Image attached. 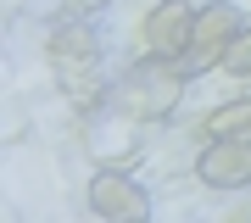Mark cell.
Returning <instances> with one entry per match:
<instances>
[{"instance_id":"obj_8","label":"cell","mask_w":251,"mask_h":223,"mask_svg":"<svg viewBox=\"0 0 251 223\" xmlns=\"http://www.w3.org/2000/svg\"><path fill=\"white\" fill-rule=\"evenodd\" d=\"M224 67H229V73H240V78H251V28H240V34H234L229 56H224Z\"/></svg>"},{"instance_id":"obj_4","label":"cell","mask_w":251,"mask_h":223,"mask_svg":"<svg viewBox=\"0 0 251 223\" xmlns=\"http://www.w3.org/2000/svg\"><path fill=\"white\" fill-rule=\"evenodd\" d=\"M190 28H196V6L190 0H156L140 23V50L162 56V62H179L184 45H190Z\"/></svg>"},{"instance_id":"obj_1","label":"cell","mask_w":251,"mask_h":223,"mask_svg":"<svg viewBox=\"0 0 251 223\" xmlns=\"http://www.w3.org/2000/svg\"><path fill=\"white\" fill-rule=\"evenodd\" d=\"M50 67H56V78L67 84L73 100H90L100 89V45H95V28L84 17L56 23V34H50Z\"/></svg>"},{"instance_id":"obj_5","label":"cell","mask_w":251,"mask_h":223,"mask_svg":"<svg viewBox=\"0 0 251 223\" xmlns=\"http://www.w3.org/2000/svg\"><path fill=\"white\" fill-rule=\"evenodd\" d=\"M90 206L106 223H140V218H151V196H145V184L140 178H128V173H117V168H100L90 178Z\"/></svg>"},{"instance_id":"obj_9","label":"cell","mask_w":251,"mask_h":223,"mask_svg":"<svg viewBox=\"0 0 251 223\" xmlns=\"http://www.w3.org/2000/svg\"><path fill=\"white\" fill-rule=\"evenodd\" d=\"M112 0H62V11L67 17H95V11H106Z\"/></svg>"},{"instance_id":"obj_6","label":"cell","mask_w":251,"mask_h":223,"mask_svg":"<svg viewBox=\"0 0 251 223\" xmlns=\"http://www.w3.org/2000/svg\"><path fill=\"white\" fill-rule=\"evenodd\" d=\"M196 178L212 190H251V140H206L196 156Z\"/></svg>"},{"instance_id":"obj_2","label":"cell","mask_w":251,"mask_h":223,"mask_svg":"<svg viewBox=\"0 0 251 223\" xmlns=\"http://www.w3.org/2000/svg\"><path fill=\"white\" fill-rule=\"evenodd\" d=\"M234 34H240V17H234L229 0H218V6H201V11H196V28H190V45H184V56H179L184 78L224 67V56H229Z\"/></svg>"},{"instance_id":"obj_3","label":"cell","mask_w":251,"mask_h":223,"mask_svg":"<svg viewBox=\"0 0 251 223\" xmlns=\"http://www.w3.org/2000/svg\"><path fill=\"white\" fill-rule=\"evenodd\" d=\"M179 78H184L179 62L145 56V67H134V73L123 78V106L134 112V117H162V112H173V100H179Z\"/></svg>"},{"instance_id":"obj_7","label":"cell","mask_w":251,"mask_h":223,"mask_svg":"<svg viewBox=\"0 0 251 223\" xmlns=\"http://www.w3.org/2000/svg\"><path fill=\"white\" fill-rule=\"evenodd\" d=\"M201 134H206V140H251V95L212 106L201 117Z\"/></svg>"}]
</instances>
